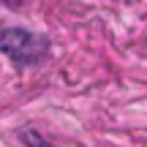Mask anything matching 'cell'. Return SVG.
<instances>
[{
	"mask_svg": "<svg viewBox=\"0 0 147 147\" xmlns=\"http://www.w3.org/2000/svg\"><path fill=\"white\" fill-rule=\"evenodd\" d=\"M25 142H30L33 147H52V144H47V142H41V139H38L36 134H25Z\"/></svg>",
	"mask_w": 147,
	"mask_h": 147,
	"instance_id": "obj_2",
	"label": "cell"
},
{
	"mask_svg": "<svg viewBox=\"0 0 147 147\" xmlns=\"http://www.w3.org/2000/svg\"><path fill=\"white\" fill-rule=\"evenodd\" d=\"M0 49H3L8 57H14L16 63H36L47 55L49 44L47 38L36 36V33L19 30V27H11L0 36Z\"/></svg>",
	"mask_w": 147,
	"mask_h": 147,
	"instance_id": "obj_1",
	"label": "cell"
}]
</instances>
